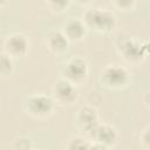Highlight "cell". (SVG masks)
<instances>
[{"mask_svg": "<svg viewBox=\"0 0 150 150\" xmlns=\"http://www.w3.org/2000/svg\"><path fill=\"white\" fill-rule=\"evenodd\" d=\"M86 23L77 19H71L66 22L63 34L67 36L68 40L71 41H79L81 40L86 34Z\"/></svg>", "mask_w": 150, "mask_h": 150, "instance_id": "cell-9", "label": "cell"}, {"mask_svg": "<svg viewBox=\"0 0 150 150\" xmlns=\"http://www.w3.org/2000/svg\"><path fill=\"white\" fill-rule=\"evenodd\" d=\"M53 93L56 100L62 104H71L77 97V91L75 87L67 79H61L56 81L53 87Z\"/></svg>", "mask_w": 150, "mask_h": 150, "instance_id": "cell-5", "label": "cell"}, {"mask_svg": "<svg viewBox=\"0 0 150 150\" xmlns=\"http://www.w3.org/2000/svg\"><path fill=\"white\" fill-rule=\"evenodd\" d=\"M13 69V62L11 56L6 54H0V74L1 75H8L11 74Z\"/></svg>", "mask_w": 150, "mask_h": 150, "instance_id": "cell-12", "label": "cell"}, {"mask_svg": "<svg viewBox=\"0 0 150 150\" xmlns=\"http://www.w3.org/2000/svg\"><path fill=\"white\" fill-rule=\"evenodd\" d=\"M101 79H102V82L108 87L121 88L128 83L129 74L123 67L112 64L104 68V70L101 74Z\"/></svg>", "mask_w": 150, "mask_h": 150, "instance_id": "cell-2", "label": "cell"}, {"mask_svg": "<svg viewBox=\"0 0 150 150\" xmlns=\"http://www.w3.org/2000/svg\"><path fill=\"white\" fill-rule=\"evenodd\" d=\"M88 73L87 63L81 57L71 59L64 67V74L68 81L70 82H80L82 81Z\"/></svg>", "mask_w": 150, "mask_h": 150, "instance_id": "cell-6", "label": "cell"}, {"mask_svg": "<svg viewBox=\"0 0 150 150\" xmlns=\"http://www.w3.org/2000/svg\"><path fill=\"white\" fill-rule=\"evenodd\" d=\"M49 6L55 11H63L68 7L70 0H47Z\"/></svg>", "mask_w": 150, "mask_h": 150, "instance_id": "cell-14", "label": "cell"}, {"mask_svg": "<svg viewBox=\"0 0 150 150\" xmlns=\"http://www.w3.org/2000/svg\"><path fill=\"white\" fill-rule=\"evenodd\" d=\"M90 134L95 139V142L97 143V145H91V148H101V149L109 148L116 142V138H117L116 130L112 127L107 124H103V125L97 124L90 131Z\"/></svg>", "mask_w": 150, "mask_h": 150, "instance_id": "cell-4", "label": "cell"}, {"mask_svg": "<svg viewBox=\"0 0 150 150\" xmlns=\"http://www.w3.org/2000/svg\"><path fill=\"white\" fill-rule=\"evenodd\" d=\"M69 149H90L91 144L82 137H73L68 144Z\"/></svg>", "mask_w": 150, "mask_h": 150, "instance_id": "cell-13", "label": "cell"}, {"mask_svg": "<svg viewBox=\"0 0 150 150\" xmlns=\"http://www.w3.org/2000/svg\"><path fill=\"white\" fill-rule=\"evenodd\" d=\"M79 4H87V2H89L90 0H76Z\"/></svg>", "mask_w": 150, "mask_h": 150, "instance_id": "cell-16", "label": "cell"}, {"mask_svg": "<svg viewBox=\"0 0 150 150\" xmlns=\"http://www.w3.org/2000/svg\"><path fill=\"white\" fill-rule=\"evenodd\" d=\"M28 49V40L22 34H12L5 41V50L9 56H21Z\"/></svg>", "mask_w": 150, "mask_h": 150, "instance_id": "cell-7", "label": "cell"}, {"mask_svg": "<svg viewBox=\"0 0 150 150\" xmlns=\"http://www.w3.org/2000/svg\"><path fill=\"white\" fill-rule=\"evenodd\" d=\"M54 107V101L46 95H35L28 98V112L35 117H45L50 114Z\"/></svg>", "mask_w": 150, "mask_h": 150, "instance_id": "cell-3", "label": "cell"}, {"mask_svg": "<svg viewBox=\"0 0 150 150\" xmlns=\"http://www.w3.org/2000/svg\"><path fill=\"white\" fill-rule=\"evenodd\" d=\"M6 2V0H0V5H2V4H5Z\"/></svg>", "mask_w": 150, "mask_h": 150, "instance_id": "cell-17", "label": "cell"}, {"mask_svg": "<svg viewBox=\"0 0 150 150\" xmlns=\"http://www.w3.org/2000/svg\"><path fill=\"white\" fill-rule=\"evenodd\" d=\"M112 1L116 4L117 7L123 8V9L130 8V7L134 5V2H135V0H112Z\"/></svg>", "mask_w": 150, "mask_h": 150, "instance_id": "cell-15", "label": "cell"}, {"mask_svg": "<svg viewBox=\"0 0 150 150\" xmlns=\"http://www.w3.org/2000/svg\"><path fill=\"white\" fill-rule=\"evenodd\" d=\"M68 41L69 40L63 34V32H59V30L49 32L47 35V39H46L47 47L54 53H61V52L66 50L67 46H68Z\"/></svg>", "mask_w": 150, "mask_h": 150, "instance_id": "cell-10", "label": "cell"}, {"mask_svg": "<svg viewBox=\"0 0 150 150\" xmlns=\"http://www.w3.org/2000/svg\"><path fill=\"white\" fill-rule=\"evenodd\" d=\"M120 48H121V52L123 53L124 57L129 61L139 60L143 56V50L146 52V45L144 47H142V46H139L138 43H136L131 40L124 41Z\"/></svg>", "mask_w": 150, "mask_h": 150, "instance_id": "cell-11", "label": "cell"}, {"mask_svg": "<svg viewBox=\"0 0 150 150\" xmlns=\"http://www.w3.org/2000/svg\"><path fill=\"white\" fill-rule=\"evenodd\" d=\"M77 123L83 130L90 132L98 124L97 123V114H96L95 109L91 107L81 108L77 114Z\"/></svg>", "mask_w": 150, "mask_h": 150, "instance_id": "cell-8", "label": "cell"}, {"mask_svg": "<svg viewBox=\"0 0 150 150\" xmlns=\"http://www.w3.org/2000/svg\"><path fill=\"white\" fill-rule=\"evenodd\" d=\"M84 23L97 32H109L115 27V16L108 11L93 8L86 13Z\"/></svg>", "mask_w": 150, "mask_h": 150, "instance_id": "cell-1", "label": "cell"}]
</instances>
